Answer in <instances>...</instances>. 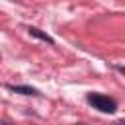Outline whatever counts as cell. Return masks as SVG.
<instances>
[{
	"label": "cell",
	"mask_w": 125,
	"mask_h": 125,
	"mask_svg": "<svg viewBox=\"0 0 125 125\" xmlns=\"http://www.w3.org/2000/svg\"><path fill=\"white\" fill-rule=\"evenodd\" d=\"M86 100H88V104H90L94 109H98V111H102V113H113V111L117 109V102H115L113 98L105 96V94H100V92L88 94Z\"/></svg>",
	"instance_id": "cell-1"
},
{
	"label": "cell",
	"mask_w": 125,
	"mask_h": 125,
	"mask_svg": "<svg viewBox=\"0 0 125 125\" xmlns=\"http://www.w3.org/2000/svg\"><path fill=\"white\" fill-rule=\"evenodd\" d=\"M6 88L14 94H21V96H41V92L33 86H27V84H6Z\"/></svg>",
	"instance_id": "cell-2"
},
{
	"label": "cell",
	"mask_w": 125,
	"mask_h": 125,
	"mask_svg": "<svg viewBox=\"0 0 125 125\" xmlns=\"http://www.w3.org/2000/svg\"><path fill=\"white\" fill-rule=\"evenodd\" d=\"M27 33H29L31 37H35V39H39V41H43V43H49V45H55V39H53L51 35H47L45 31H41L39 27H33V25H29V27H27Z\"/></svg>",
	"instance_id": "cell-3"
},
{
	"label": "cell",
	"mask_w": 125,
	"mask_h": 125,
	"mask_svg": "<svg viewBox=\"0 0 125 125\" xmlns=\"http://www.w3.org/2000/svg\"><path fill=\"white\" fill-rule=\"evenodd\" d=\"M0 125H14V123H10V121H2Z\"/></svg>",
	"instance_id": "cell-4"
}]
</instances>
